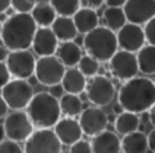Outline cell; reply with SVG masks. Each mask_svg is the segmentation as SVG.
Masks as SVG:
<instances>
[{"label": "cell", "mask_w": 155, "mask_h": 153, "mask_svg": "<svg viewBox=\"0 0 155 153\" xmlns=\"http://www.w3.org/2000/svg\"><path fill=\"white\" fill-rule=\"evenodd\" d=\"M121 110L142 114L155 104V82L143 76H135L126 80L119 91Z\"/></svg>", "instance_id": "1"}, {"label": "cell", "mask_w": 155, "mask_h": 153, "mask_svg": "<svg viewBox=\"0 0 155 153\" xmlns=\"http://www.w3.org/2000/svg\"><path fill=\"white\" fill-rule=\"evenodd\" d=\"M38 25L31 13L15 12L3 22L2 43L10 51L31 48Z\"/></svg>", "instance_id": "2"}, {"label": "cell", "mask_w": 155, "mask_h": 153, "mask_svg": "<svg viewBox=\"0 0 155 153\" xmlns=\"http://www.w3.org/2000/svg\"><path fill=\"white\" fill-rule=\"evenodd\" d=\"M26 112L37 128L54 127L61 117L60 102L50 92H38L28 104Z\"/></svg>", "instance_id": "3"}, {"label": "cell", "mask_w": 155, "mask_h": 153, "mask_svg": "<svg viewBox=\"0 0 155 153\" xmlns=\"http://www.w3.org/2000/svg\"><path fill=\"white\" fill-rule=\"evenodd\" d=\"M84 48L86 54L92 56L100 63H107L120 48L117 41V32H114L105 25H98L95 29L85 34Z\"/></svg>", "instance_id": "4"}, {"label": "cell", "mask_w": 155, "mask_h": 153, "mask_svg": "<svg viewBox=\"0 0 155 153\" xmlns=\"http://www.w3.org/2000/svg\"><path fill=\"white\" fill-rule=\"evenodd\" d=\"M61 146L60 139L51 127L37 128L24 142L26 153H60Z\"/></svg>", "instance_id": "5"}, {"label": "cell", "mask_w": 155, "mask_h": 153, "mask_svg": "<svg viewBox=\"0 0 155 153\" xmlns=\"http://www.w3.org/2000/svg\"><path fill=\"white\" fill-rule=\"evenodd\" d=\"M0 91L10 110H25L34 96V89L26 79L12 77Z\"/></svg>", "instance_id": "6"}, {"label": "cell", "mask_w": 155, "mask_h": 153, "mask_svg": "<svg viewBox=\"0 0 155 153\" xmlns=\"http://www.w3.org/2000/svg\"><path fill=\"white\" fill-rule=\"evenodd\" d=\"M3 124L6 130V137L19 143L25 142L35 130L34 123L31 121L28 112L24 110H12V112L5 117Z\"/></svg>", "instance_id": "7"}, {"label": "cell", "mask_w": 155, "mask_h": 153, "mask_svg": "<svg viewBox=\"0 0 155 153\" xmlns=\"http://www.w3.org/2000/svg\"><path fill=\"white\" fill-rule=\"evenodd\" d=\"M64 72L66 66L59 60L56 54H53V56H43L37 60L34 76L41 85L51 86L56 83H61Z\"/></svg>", "instance_id": "8"}, {"label": "cell", "mask_w": 155, "mask_h": 153, "mask_svg": "<svg viewBox=\"0 0 155 153\" xmlns=\"http://www.w3.org/2000/svg\"><path fill=\"white\" fill-rule=\"evenodd\" d=\"M85 92L86 98L91 104H94L97 107H105V105L111 104L114 99L116 88L107 76L95 75V76L89 77Z\"/></svg>", "instance_id": "9"}, {"label": "cell", "mask_w": 155, "mask_h": 153, "mask_svg": "<svg viewBox=\"0 0 155 153\" xmlns=\"http://www.w3.org/2000/svg\"><path fill=\"white\" fill-rule=\"evenodd\" d=\"M110 72L116 79L119 80H129L132 77L138 76L139 72V64H138V57L135 53L127 50H117V53L113 56L110 61Z\"/></svg>", "instance_id": "10"}, {"label": "cell", "mask_w": 155, "mask_h": 153, "mask_svg": "<svg viewBox=\"0 0 155 153\" xmlns=\"http://www.w3.org/2000/svg\"><path fill=\"white\" fill-rule=\"evenodd\" d=\"M6 64H8L12 77L29 79L31 76L35 75L37 60H35L34 54L29 51V48H26V50H13L9 53Z\"/></svg>", "instance_id": "11"}, {"label": "cell", "mask_w": 155, "mask_h": 153, "mask_svg": "<svg viewBox=\"0 0 155 153\" xmlns=\"http://www.w3.org/2000/svg\"><path fill=\"white\" fill-rule=\"evenodd\" d=\"M117 41H119V47L121 50L138 53L147 43L145 31H143L142 25H139V24L126 22L117 31Z\"/></svg>", "instance_id": "12"}, {"label": "cell", "mask_w": 155, "mask_h": 153, "mask_svg": "<svg viewBox=\"0 0 155 153\" xmlns=\"http://www.w3.org/2000/svg\"><path fill=\"white\" fill-rule=\"evenodd\" d=\"M79 123L84 130V134L89 137H94L95 134L104 131L108 126V117L107 114L101 110V107H89L81 112L79 115Z\"/></svg>", "instance_id": "13"}, {"label": "cell", "mask_w": 155, "mask_h": 153, "mask_svg": "<svg viewBox=\"0 0 155 153\" xmlns=\"http://www.w3.org/2000/svg\"><path fill=\"white\" fill-rule=\"evenodd\" d=\"M123 9L127 22L145 25L155 16V0H127Z\"/></svg>", "instance_id": "14"}, {"label": "cell", "mask_w": 155, "mask_h": 153, "mask_svg": "<svg viewBox=\"0 0 155 153\" xmlns=\"http://www.w3.org/2000/svg\"><path fill=\"white\" fill-rule=\"evenodd\" d=\"M59 44L60 41L56 37L51 26H38L31 48L34 51V54L40 56V57L53 56V54H56V51L59 48Z\"/></svg>", "instance_id": "15"}, {"label": "cell", "mask_w": 155, "mask_h": 153, "mask_svg": "<svg viewBox=\"0 0 155 153\" xmlns=\"http://www.w3.org/2000/svg\"><path fill=\"white\" fill-rule=\"evenodd\" d=\"M53 128L63 146H72L84 136V130L81 127V123H79V120H75V117L60 118Z\"/></svg>", "instance_id": "16"}, {"label": "cell", "mask_w": 155, "mask_h": 153, "mask_svg": "<svg viewBox=\"0 0 155 153\" xmlns=\"http://www.w3.org/2000/svg\"><path fill=\"white\" fill-rule=\"evenodd\" d=\"M92 152L94 153H120L121 152V140L116 133L110 130H104L101 133L95 134L91 140Z\"/></svg>", "instance_id": "17"}, {"label": "cell", "mask_w": 155, "mask_h": 153, "mask_svg": "<svg viewBox=\"0 0 155 153\" xmlns=\"http://www.w3.org/2000/svg\"><path fill=\"white\" fill-rule=\"evenodd\" d=\"M86 83H88V77L76 67H68L63 79H61V85L64 88V92L69 94H76L81 95L82 92H85Z\"/></svg>", "instance_id": "18"}, {"label": "cell", "mask_w": 155, "mask_h": 153, "mask_svg": "<svg viewBox=\"0 0 155 153\" xmlns=\"http://www.w3.org/2000/svg\"><path fill=\"white\" fill-rule=\"evenodd\" d=\"M56 56L66 67H76L84 56V53H82L81 45H78L75 41H63L59 44Z\"/></svg>", "instance_id": "19"}, {"label": "cell", "mask_w": 155, "mask_h": 153, "mask_svg": "<svg viewBox=\"0 0 155 153\" xmlns=\"http://www.w3.org/2000/svg\"><path fill=\"white\" fill-rule=\"evenodd\" d=\"M72 18H73V21H75V25H76L79 34L85 35V34H88L89 31L95 29L97 26L100 25L98 13H97V10L92 8L82 6Z\"/></svg>", "instance_id": "20"}, {"label": "cell", "mask_w": 155, "mask_h": 153, "mask_svg": "<svg viewBox=\"0 0 155 153\" xmlns=\"http://www.w3.org/2000/svg\"><path fill=\"white\" fill-rule=\"evenodd\" d=\"M51 29L54 31L56 37L59 38V41H75V38L78 37L79 31H78L75 21L72 16H59L56 18V21L53 22Z\"/></svg>", "instance_id": "21"}, {"label": "cell", "mask_w": 155, "mask_h": 153, "mask_svg": "<svg viewBox=\"0 0 155 153\" xmlns=\"http://www.w3.org/2000/svg\"><path fill=\"white\" fill-rule=\"evenodd\" d=\"M121 152L124 153H145L149 152L148 136L142 131H132L121 139Z\"/></svg>", "instance_id": "22"}, {"label": "cell", "mask_w": 155, "mask_h": 153, "mask_svg": "<svg viewBox=\"0 0 155 153\" xmlns=\"http://www.w3.org/2000/svg\"><path fill=\"white\" fill-rule=\"evenodd\" d=\"M139 124H140V120H139V115L136 112H132V111H126L123 110L117 115V118L114 121V127H116V131L124 136V134H129L132 131H136L139 128Z\"/></svg>", "instance_id": "23"}, {"label": "cell", "mask_w": 155, "mask_h": 153, "mask_svg": "<svg viewBox=\"0 0 155 153\" xmlns=\"http://www.w3.org/2000/svg\"><path fill=\"white\" fill-rule=\"evenodd\" d=\"M31 15L38 26H51L53 22L56 21V18L59 16L50 2L37 3L35 8L31 10Z\"/></svg>", "instance_id": "24"}, {"label": "cell", "mask_w": 155, "mask_h": 153, "mask_svg": "<svg viewBox=\"0 0 155 153\" xmlns=\"http://www.w3.org/2000/svg\"><path fill=\"white\" fill-rule=\"evenodd\" d=\"M139 64V72L143 75H155V45L148 44L143 45L140 50L136 53Z\"/></svg>", "instance_id": "25"}, {"label": "cell", "mask_w": 155, "mask_h": 153, "mask_svg": "<svg viewBox=\"0 0 155 153\" xmlns=\"http://www.w3.org/2000/svg\"><path fill=\"white\" fill-rule=\"evenodd\" d=\"M59 102H60L61 114H63L64 117H78V115H81V112L84 111L82 99H81L79 95H76V94L64 92V95L59 99Z\"/></svg>", "instance_id": "26"}, {"label": "cell", "mask_w": 155, "mask_h": 153, "mask_svg": "<svg viewBox=\"0 0 155 153\" xmlns=\"http://www.w3.org/2000/svg\"><path fill=\"white\" fill-rule=\"evenodd\" d=\"M103 21L104 25L107 28H110L114 32H117L121 26L127 22V18H126V13H124L123 8H110V6H107V9L103 13Z\"/></svg>", "instance_id": "27"}, {"label": "cell", "mask_w": 155, "mask_h": 153, "mask_svg": "<svg viewBox=\"0 0 155 153\" xmlns=\"http://www.w3.org/2000/svg\"><path fill=\"white\" fill-rule=\"evenodd\" d=\"M51 6L61 16H73L81 9V0H50Z\"/></svg>", "instance_id": "28"}, {"label": "cell", "mask_w": 155, "mask_h": 153, "mask_svg": "<svg viewBox=\"0 0 155 153\" xmlns=\"http://www.w3.org/2000/svg\"><path fill=\"white\" fill-rule=\"evenodd\" d=\"M78 69H79V70L89 79V77L98 75V70H100V61H98L97 59H94L92 56L85 54V56H82V59H81V61H79Z\"/></svg>", "instance_id": "29"}, {"label": "cell", "mask_w": 155, "mask_h": 153, "mask_svg": "<svg viewBox=\"0 0 155 153\" xmlns=\"http://www.w3.org/2000/svg\"><path fill=\"white\" fill-rule=\"evenodd\" d=\"M22 152H25V149L16 140H12V139L6 137L3 142H0V153H22Z\"/></svg>", "instance_id": "30"}, {"label": "cell", "mask_w": 155, "mask_h": 153, "mask_svg": "<svg viewBox=\"0 0 155 153\" xmlns=\"http://www.w3.org/2000/svg\"><path fill=\"white\" fill-rule=\"evenodd\" d=\"M37 0H12V9L15 12H24L31 13V10L35 8Z\"/></svg>", "instance_id": "31"}, {"label": "cell", "mask_w": 155, "mask_h": 153, "mask_svg": "<svg viewBox=\"0 0 155 153\" xmlns=\"http://www.w3.org/2000/svg\"><path fill=\"white\" fill-rule=\"evenodd\" d=\"M69 152L70 153H92V145H91V142L81 139V140L75 142L72 146H69Z\"/></svg>", "instance_id": "32"}, {"label": "cell", "mask_w": 155, "mask_h": 153, "mask_svg": "<svg viewBox=\"0 0 155 153\" xmlns=\"http://www.w3.org/2000/svg\"><path fill=\"white\" fill-rule=\"evenodd\" d=\"M143 31H145V38H147L148 44H152L155 45V16L152 19H149L145 26H143Z\"/></svg>", "instance_id": "33"}, {"label": "cell", "mask_w": 155, "mask_h": 153, "mask_svg": "<svg viewBox=\"0 0 155 153\" xmlns=\"http://www.w3.org/2000/svg\"><path fill=\"white\" fill-rule=\"evenodd\" d=\"M12 79V75L9 72V67L6 61H0V89Z\"/></svg>", "instance_id": "34"}, {"label": "cell", "mask_w": 155, "mask_h": 153, "mask_svg": "<svg viewBox=\"0 0 155 153\" xmlns=\"http://www.w3.org/2000/svg\"><path fill=\"white\" fill-rule=\"evenodd\" d=\"M48 88H50L48 92H50L53 96H56L57 99H60L61 96L64 95V88H63L61 83H56V85H51V86H48Z\"/></svg>", "instance_id": "35"}, {"label": "cell", "mask_w": 155, "mask_h": 153, "mask_svg": "<svg viewBox=\"0 0 155 153\" xmlns=\"http://www.w3.org/2000/svg\"><path fill=\"white\" fill-rule=\"evenodd\" d=\"M81 3L84 6H86V8L98 9L101 5H104V0H81Z\"/></svg>", "instance_id": "36"}, {"label": "cell", "mask_w": 155, "mask_h": 153, "mask_svg": "<svg viewBox=\"0 0 155 153\" xmlns=\"http://www.w3.org/2000/svg\"><path fill=\"white\" fill-rule=\"evenodd\" d=\"M8 110H10L9 105H8V102L5 101V98L0 95V118H3V117L8 115Z\"/></svg>", "instance_id": "37"}, {"label": "cell", "mask_w": 155, "mask_h": 153, "mask_svg": "<svg viewBox=\"0 0 155 153\" xmlns=\"http://www.w3.org/2000/svg\"><path fill=\"white\" fill-rule=\"evenodd\" d=\"M127 0H104V3L110 8H123Z\"/></svg>", "instance_id": "38"}, {"label": "cell", "mask_w": 155, "mask_h": 153, "mask_svg": "<svg viewBox=\"0 0 155 153\" xmlns=\"http://www.w3.org/2000/svg\"><path fill=\"white\" fill-rule=\"evenodd\" d=\"M148 146H149V152L155 153V128L151 130V133L148 134Z\"/></svg>", "instance_id": "39"}, {"label": "cell", "mask_w": 155, "mask_h": 153, "mask_svg": "<svg viewBox=\"0 0 155 153\" xmlns=\"http://www.w3.org/2000/svg\"><path fill=\"white\" fill-rule=\"evenodd\" d=\"M9 53H10V50L3 43H0V61H6Z\"/></svg>", "instance_id": "40"}, {"label": "cell", "mask_w": 155, "mask_h": 153, "mask_svg": "<svg viewBox=\"0 0 155 153\" xmlns=\"http://www.w3.org/2000/svg\"><path fill=\"white\" fill-rule=\"evenodd\" d=\"M9 8H12V0H0V15L5 13Z\"/></svg>", "instance_id": "41"}, {"label": "cell", "mask_w": 155, "mask_h": 153, "mask_svg": "<svg viewBox=\"0 0 155 153\" xmlns=\"http://www.w3.org/2000/svg\"><path fill=\"white\" fill-rule=\"evenodd\" d=\"M149 121H151V124L155 127V104L149 108Z\"/></svg>", "instance_id": "42"}, {"label": "cell", "mask_w": 155, "mask_h": 153, "mask_svg": "<svg viewBox=\"0 0 155 153\" xmlns=\"http://www.w3.org/2000/svg\"><path fill=\"white\" fill-rule=\"evenodd\" d=\"M6 139V130H5V124L0 123V142H3Z\"/></svg>", "instance_id": "43"}, {"label": "cell", "mask_w": 155, "mask_h": 153, "mask_svg": "<svg viewBox=\"0 0 155 153\" xmlns=\"http://www.w3.org/2000/svg\"><path fill=\"white\" fill-rule=\"evenodd\" d=\"M2 28H3V24H2V21H0V41H2Z\"/></svg>", "instance_id": "44"}, {"label": "cell", "mask_w": 155, "mask_h": 153, "mask_svg": "<svg viewBox=\"0 0 155 153\" xmlns=\"http://www.w3.org/2000/svg\"><path fill=\"white\" fill-rule=\"evenodd\" d=\"M43 2H50V0H37V3H43Z\"/></svg>", "instance_id": "45"}, {"label": "cell", "mask_w": 155, "mask_h": 153, "mask_svg": "<svg viewBox=\"0 0 155 153\" xmlns=\"http://www.w3.org/2000/svg\"><path fill=\"white\" fill-rule=\"evenodd\" d=\"M154 82H155V80H154Z\"/></svg>", "instance_id": "46"}]
</instances>
